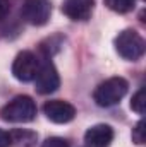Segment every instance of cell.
<instances>
[{
	"instance_id": "6da1fadb",
	"label": "cell",
	"mask_w": 146,
	"mask_h": 147,
	"mask_svg": "<svg viewBox=\"0 0 146 147\" xmlns=\"http://www.w3.org/2000/svg\"><path fill=\"white\" fill-rule=\"evenodd\" d=\"M0 116L10 123H28L36 116V105L29 96H16L2 108Z\"/></svg>"
},
{
	"instance_id": "7a4b0ae2",
	"label": "cell",
	"mask_w": 146,
	"mask_h": 147,
	"mask_svg": "<svg viewBox=\"0 0 146 147\" xmlns=\"http://www.w3.org/2000/svg\"><path fill=\"white\" fill-rule=\"evenodd\" d=\"M127 87H129V84H127L126 79L110 77L107 80H103L102 84H98V87L93 92V98H95L98 106L108 108V106H113V105L120 103V99L127 92Z\"/></svg>"
},
{
	"instance_id": "3957f363",
	"label": "cell",
	"mask_w": 146,
	"mask_h": 147,
	"mask_svg": "<svg viewBox=\"0 0 146 147\" xmlns=\"http://www.w3.org/2000/svg\"><path fill=\"white\" fill-rule=\"evenodd\" d=\"M145 39L134 29H124L115 38V50L126 60H138L145 55Z\"/></svg>"
},
{
	"instance_id": "277c9868",
	"label": "cell",
	"mask_w": 146,
	"mask_h": 147,
	"mask_svg": "<svg viewBox=\"0 0 146 147\" xmlns=\"http://www.w3.org/2000/svg\"><path fill=\"white\" fill-rule=\"evenodd\" d=\"M33 80H35V89L40 94H52L60 86L59 72H57V69L53 67V63L50 60H45L43 63H40L38 72Z\"/></svg>"
},
{
	"instance_id": "5b68a950",
	"label": "cell",
	"mask_w": 146,
	"mask_h": 147,
	"mask_svg": "<svg viewBox=\"0 0 146 147\" xmlns=\"http://www.w3.org/2000/svg\"><path fill=\"white\" fill-rule=\"evenodd\" d=\"M21 14L26 22H29L33 26H43L50 19L52 3H50V0H24Z\"/></svg>"
},
{
	"instance_id": "8992f818",
	"label": "cell",
	"mask_w": 146,
	"mask_h": 147,
	"mask_svg": "<svg viewBox=\"0 0 146 147\" xmlns=\"http://www.w3.org/2000/svg\"><path fill=\"white\" fill-rule=\"evenodd\" d=\"M40 62L38 58L31 53V51H21L12 63V74L17 80L21 82H29L35 79V75L38 72Z\"/></svg>"
},
{
	"instance_id": "52a82bcc",
	"label": "cell",
	"mask_w": 146,
	"mask_h": 147,
	"mask_svg": "<svg viewBox=\"0 0 146 147\" xmlns=\"http://www.w3.org/2000/svg\"><path fill=\"white\" fill-rule=\"evenodd\" d=\"M43 111H45L46 118L53 123H69L76 116V108L71 103L62 101V99L46 101L45 106H43Z\"/></svg>"
},
{
	"instance_id": "ba28073f",
	"label": "cell",
	"mask_w": 146,
	"mask_h": 147,
	"mask_svg": "<svg viewBox=\"0 0 146 147\" xmlns=\"http://www.w3.org/2000/svg\"><path fill=\"white\" fill-rule=\"evenodd\" d=\"M95 0H64L62 12L72 21H86L93 12Z\"/></svg>"
},
{
	"instance_id": "9c48e42d",
	"label": "cell",
	"mask_w": 146,
	"mask_h": 147,
	"mask_svg": "<svg viewBox=\"0 0 146 147\" xmlns=\"http://www.w3.org/2000/svg\"><path fill=\"white\" fill-rule=\"evenodd\" d=\"M84 140L91 147H108L110 142L113 140V130L110 125H105V123L93 125L84 134Z\"/></svg>"
},
{
	"instance_id": "30bf717a",
	"label": "cell",
	"mask_w": 146,
	"mask_h": 147,
	"mask_svg": "<svg viewBox=\"0 0 146 147\" xmlns=\"http://www.w3.org/2000/svg\"><path fill=\"white\" fill-rule=\"evenodd\" d=\"M10 146L16 147H35L38 135L31 130H12L10 134Z\"/></svg>"
},
{
	"instance_id": "8fae6325",
	"label": "cell",
	"mask_w": 146,
	"mask_h": 147,
	"mask_svg": "<svg viewBox=\"0 0 146 147\" xmlns=\"http://www.w3.org/2000/svg\"><path fill=\"white\" fill-rule=\"evenodd\" d=\"M134 3H136V0H105V5L110 10L119 12V14L131 12L134 9Z\"/></svg>"
},
{
	"instance_id": "7c38bea8",
	"label": "cell",
	"mask_w": 146,
	"mask_h": 147,
	"mask_svg": "<svg viewBox=\"0 0 146 147\" xmlns=\"http://www.w3.org/2000/svg\"><path fill=\"white\" fill-rule=\"evenodd\" d=\"M145 105H146V98H145V89L141 87L134 96H132V101H131V108L136 111V113H139V115H143L145 113Z\"/></svg>"
},
{
	"instance_id": "4fadbf2b",
	"label": "cell",
	"mask_w": 146,
	"mask_h": 147,
	"mask_svg": "<svg viewBox=\"0 0 146 147\" xmlns=\"http://www.w3.org/2000/svg\"><path fill=\"white\" fill-rule=\"evenodd\" d=\"M132 142H136V144H143L145 142V121L143 120H139L136 128L132 130Z\"/></svg>"
},
{
	"instance_id": "5bb4252c",
	"label": "cell",
	"mask_w": 146,
	"mask_h": 147,
	"mask_svg": "<svg viewBox=\"0 0 146 147\" xmlns=\"http://www.w3.org/2000/svg\"><path fill=\"white\" fill-rule=\"evenodd\" d=\"M41 147H69V142L60 137H50L41 144Z\"/></svg>"
},
{
	"instance_id": "9a60e30c",
	"label": "cell",
	"mask_w": 146,
	"mask_h": 147,
	"mask_svg": "<svg viewBox=\"0 0 146 147\" xmlns=\"http://www.w3.org/2000/svg\"><path fill=\"white\" fill-rule=\"evenodd\" d=\"M10 10V5H9V0H0V21L5 19V16L9 14Z\"/></svg>"
},
{
	"instance_id": "2e32d148",
	"label": "cell",
	"mask_w": 146,
	"mask_h": 147,
	"mask_svg": "<svg viewBox=\"0 0 146 147\" xmlns=\"http://www.w3.org/2000/svg\"><path fill=\"white\" fill-rule=\"evenodd\" d=\"M10 146V135L3 130H0V147H9Z\"/></svg>"
}]
</instances>
